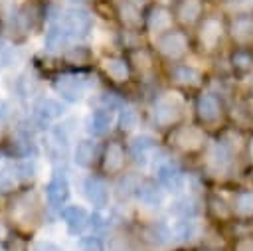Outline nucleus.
<instances>
[{
	"label": "nucleus",
	"instance_id": "obj_1",
	"mask_svg": "<svg viewBox=\"0 0 253 251\" xmlns=\"http://www.w3.org/2000/svg\"><path fill=\"white\" fill-rule=\"evenodd\" d=\"M61 24L65 26V30L71 38H85L93 28V16L89 10H85L81 6H73L65 12Z\"/></svg>",
	"mask_w": 253,
	"mask_h": 251
},
{
	"label": "nucleus",
	"instance_id": "obj_10",
	"mask_svg": "<svg viewBox=\"0 0 253 251\" xmlns=\"http://www.w3.org/2000/svg\"><path fill=\"white\" fill-rule=\"evenodd\" d=\"M146 28L150 32L158 34V36L168 32L172 28V12L166 6H162V4L152 6L148 10V14H146Z\"/></svg>",
	"mask_w": 253,
	"mask_h": 251
},
{
	"label": "nucleus",
	"instance_id": "obj_23",
	"mask_svg": "<svg viewBox=\"0 0 253 251\" xmlns=\"http://www.w3.org/2000/svg\"><path fill=\"white\" fill-rule=\"evenodd\" d=\"M119 16H121L123 24L128 26V28H138L140 22H142L140 8H138L132 0H125V2L119 6Z\"/></svg>",
	"mask_w": 253,
	"mask_h": 251
},
{
	"label": "nucleus",
	"instance_id": "obj_27",
	"mask_svg": "<svg viewBox=\"0 0 253 251\" xmlns=\"http://www.w3.org/2000/svg\"><path fill=\"white\" fill-rule=\"evenodd\" d=\"M138 123V115L132 107H123L121 109V115H119V126L123 130H132Z\"/></svg>",
	"mask_w": 253,
	"mask_h": 251
},
{
	"label": "nucleus",
	"instance_id": "obj_38",
	"mask_svg": "<svg viewBox=\"0 0 253 251\" xmlns=\"http://www.w3.org/2000/svg\"><path fill=\"white\" fill-rule=\"evenodd\" d=\"M251 156H253V140H251Z\"/></svg>",
	"mask_w": 253,
	"mask_h": 251
},
{
	"label": "nucleus",
	"instance_id": "obj_25",
	"mask_svg": "<svg viewBox=\"0 0 253 251\" xmlns=\"http://www.w3.org/2000/svg\"><path fill=\"white\" fill-rule=\"evenodd\" d=\"M174 79L178 83L196 87V85L202 83V73L196 67H192V65H176L174 67Z\"/></svg>",
	"mask_w": 253,
	"mask_h": 251
},
{
	"label": "nucleus",
	"instance_id": "obj_7",
	"mask_svg": "<svg viewBox=\"0 0 253 251\" xmlns=\"http://www.w3.org/2000/svg\"><path fill=\"white\" fill-rule=\"evenodd\" d=\"M229 34L237 43L253 42V12H235L233 20L229 22Z\"/></svg>",
	"mask_w": 253,
	"mask_h": 251
},
{
	"label": "nucleus",
	"instance_id": "obj_15",
	"mask_svg": "<svg viewBox=\"0 0 253 251\" xmlns=\"http://www.w3.org/2000/svg\"><path fill=\"white\" fill-rule=\"evenodd\" d=\"M208 166L213 174H225L231 166V154L223 144H213L208 154Z\"/></svg>",
	"mask_w": 253,
	"mask_h": 251
},
{
	"label": "nucleus",
	"instance_id": "obj_8",
	"mask_svg": "<svg viewBox=\"0 0 253 251\" xmlns=\"http://www.w3.org/2000/svg\"><path fill=\"white\" fill-rule=\"evenodd\" d=\"M45 196H47V202H49L51 208H61L69 198V182H67V178L63 174L55 172L53 178L45 186Z\"/></svg>",
	"mask_w": 253,
	"mask_h": 251
},
{
	"label": "nucleus",
	"instance_id": "obj_33",
	"mask_svg": "<svg viewBox=\"0 0 253 251\" xmlns=\"http://www.w3.org/2000/svg\"><path fill=\"white\" fill-rule=\"evenodd\" d=\"M89 223H91L93 227H97V229H105V227H107V221H105V217H103L101 213H93L91 219H89Z\"/></svg>",
	"mask_w": 253,
	"mask_h": 251
},
{
	"label": "nucleus",
	"instance_id": "obj_26",
	"mask_svg": "<svg viewBox=\"0 0 253 251\" xmlns=\"http://www.w3.org/2000/svg\"><path fill=\"white\" fill-rule=\"evenodd\" d=\"M172 206H174V208H172V211H174L176 215H180V217H194V215H196V211H198L196 202H194L192 198H182V200L174 202Z\"/></svg>",
	"mask_w": 253,
	"mask_h": 251
},
{
	"label": "nucleus",
	"instance_id": "obj_14",
	"mask_svg": "<svg viewBox=\"0 0 253 251\" xmlns=\"http://www.w3.org/2000/svg\"><path fill=\"white\" fill-rule=\"evenodd\" d=\"M128 150H130V156L136 164H146L150 152L154 150V138L150 134H138L130 140Z\"/></svg>",
	"mask_w": 253,
	"mask_h": 251
},
{
	"label": "nucleus",
	"instance_id": "obj_31",
	"mask_svg": "<svg viewBox=\"0 0 253 251\" xmlns=\"http://www.w3.org/2000/svg\"><path fill=\"white\" fill-rule=\"evenodd\" d=\"M67 59L73 61V63H81V61L87 59V51L83 47H73V49L67 51Z\"/></svg>",
	"mask_w": 253,
	"mask_h": 251
},
{
	"label": "nucleus",
	"instance_id": "obj_28",
	"mask_svg": "<svg viewBox=\"0 0 253 251\" xmlns=\"http://www.w3.org/2000/svg\"><path fill=\"white\" fill-rule=\"evenodd\" d=\"M235 211L239 215H251L253 213V192H241L235 198Z\"/></svg>",
	"mask_w": 253,
	"mask_h": 251
},
{
	"label": "nucleus",
	"instance_id": "obj_19",
	"mask_svg": "<svg viewBox=\"0 0 253 251\" xmlns=\"http://www.w3.org/2000/svg\"><path fill=\"white\" fill-rule=\"evenodd\" d=\"M125 164V150L119 142H109L105 148V158H103V168L107 172H119Z\"/></svg>",
	"mask_w": 253,
	"mask_h": 251
},
{
	"label": "nucleus",
	"instance_id": "obj_24",
	"mask_svg": "<svg viewBox=\"0 0 253 251\" xmlns=\"http://www.w3.org/2000/svg\"><path fill=\"white\" fill-rule=\"evenodd\" d=\"M103 69L115 81H126L128 79V65L121 57H107V59H103Z\"/></svg>",
	"mask_w": 253,
	"mask_h": 251
},
{
	"label": "nucleus",
	"instance_id": "obj_16",
	"mask_svg": "<svg viewBox=\"0 0 253 251\" xmlns=\"http://www.w3.org/2000/svg\"><path fill=\"white\" fill-rule=\"evenodd\" d=\"M174 142L184 150H196L204 142V132L196 126H184L174 134Z\"/></svg>",
	"mask_w": 253,
	"mask_h": 251
},
{
	"label": "nucleus",
	"instance_id": "obj_13",
	"mask_svg": "<svg viewBox=\"0 0 253 251\" xmlns=\"http://www.w3.org/2000/svg\"><path fill=\"white\" fill-rule=\"evenodd\" d=\"M83 190H85L87 200H89L93 206H97V208L107 206V202H109V190H107V184H105L103 180L89 176V178L85 180V184H83Z\"/></svg>",
	"mask_w": 253,
	"mask_h": 251
},
{
	"label": "nucleus",
	"instance_id": "obj_4",
	"mask_svg": "<svg viewBox=\"0 0 253 251\" xmlns=\"http://www.w3.org/2000/svg\"><path fill=\"white\" fill-rule=\"evenodd\" d=\"M53 87H55V91H57L65 101L75 103V101H79V99L85 95V91H87V81H85L83 77H77V75H61V77L55 79Z\"/></svg>",
	"mask_w": 253,
	"mask_h": 251
},
{
	"label": "nucleus",
	"instance_id": "obj_21",
	"mask_svg": "<svg viewBox=\"0 0 253 251\" xmlns=\"http://www.w3.org/2000/svg\"><path fill=\"white\" fill-rule=\"evenodd\" d=\"M198 115H200V119H202L204 123H213V121H217V117H219V105H217L215 97H211V95H202V97L198 99Z\"/></svg>",
	"mask_w": 253,
	"mask_h": 251
},
{
	"label": "nucleus",
	"instance_id": "obj_3",
	"mask_svg": "<svg viewBox=\"0 0 253 251\" xmlns=\"http://www.w3.org/2000/svg\"><path fill=\"white\" fill-rule=\"evenodd\" d=\"M154 121L160 125V126H168L172 123H176L180 117H182V103L176 99V97H160L154 105Z\"/></svg>",
	"mask_w": 253,
	"mask_h": 251
},
{
	"label": "nucleus",
	"instance_id": "obj_32",
	"mask_svg": "<svg viewBox=\"0 0 253 251\" xmlns=\"http://www.w3.org/2000/svg\"><path fill=\"white\" fill-rule=\"evenodd\" d=\"M34 251H63V249L59 245L51 243V241H38L36 247H34Z\"/></svg>",
	"mask_w": 253,
	"mask_h": 251
},
{
	"label": "nucleus",
	"instance_id": "obj_6",
	"mask_svg": "<svg viewBox=\"0 0 253 251\" xmlns=\"http://www.w3.org/2000/svg\"><path fill=\"white\" fill-rule=\"evenodd\" d=\"M156 178H158L160 186L166 188L168 192H178L184 186V174H182L180 166L172 160H164L162 164H158Z\"/></svg>",
	"mask_w": 253,
	"mask_h": 251
},
{
	"label": "nucleus",
	"instance_id": "obj_18",
	"mask_svg": "<svg viewBox=\"0 0 253 251\" xmlns=\"http://www.w3.org/2000/svg\"><path fill=\"white\" fill-rule=\"evenodd\" d=\"M111 123H113V115L109 109H97L89 121H87V130L93 134V136H103L109 128H111Z\"/></svg>",
	"mask_w": 253,
	"mask_h": 251
},
{
	"label": "nucleus",
	"instance_id": "obj_22",
	"mask_svg": "<svg viewBox=\"0 0 253 251\" xmlns=\"http://www.w3.org/2000/svg\"><path fill=\"white\" fill-rule=\"evenodd\" d=\"M95 156H97V144L93 140H81L77 144V148H75V154H73L75 164L81 166V168L91 166L93 160H95Z\"/></svg>",
	"mask_w": 253,
	"mask_h": 251
},
{
	"label": "nucleus",
	"instance_id": "obj_9",
	"mask_svg": "<svg viewBox=\"0 0 253 251\" xmlns=\"http://www.w3.org/2000/svg\"><path fill=\"white\" fill-rule=\"evenodd\" d=\"M61 219L67 225V231L73 233V235H77V233H81L89 225V219L91 217H89L87 209L81 208V206H65L61 209Z\"/></svg>",
	"mask_w": 253,
	"mask_h": 251
},
{
	"label": "nucleus",
	"instance_id": "obj_37",
	"mask_svg": "<svg viewBox=\"0 0 253 251\" xmlns=\"http://www.w3.org/2000/svg\"><path fill=\"white\" fill-rule=\"evenodd\" d=\"M2 49H4V38L0 36V51H2Z\"/></svg>",
	"mask_w": 253,
	"mask_h": 251
},
{
	"label": "nucleus",
	"instance_id": "obj_17",
	"mask_svg": "<svg viewBox=\"0 0 253 251\" xmlns=\"http://www.w3.org/2000/svg\"><path fill=\"white\" fill-rule=\"evenodd\" d=\"M136 198L142 206L146 208H158L162 204V192L158 190V186L154 182H140L136 186Z\"/></svg>",
	"mask_w": 253,
	"mask_h": 251
},
{
	"label": "nucleus",
	"instance_id": "obj_34",
	"mask_svg": "<svg viewBox=\"0 0 253 251\" xmlns=\"http://www.w3.org/2000/svg\"><path fill=\"white\" fill-rule=\"evenodd\" d=\"M233 63L239 65V67H247V65L251 63V57H249L247 53H235V55H233Z\"/></svg>",
	"mask_w": 253,
	"mask_h": 251
},
{
	"label": "nucleus",
	"instance_id": "obj_29",
	"mask_svg": "<svg viewBox=\"0 0 253 251\" xmlns=\"http://www.w3.org/2000/svg\"><path fill=\"white\" fill-rule=\"evenodd\" d=\"M14 170H16L14 176H18V178H22V180H30V178H34V174H36V164L30 162V160H24V162L16 164Z\"/></svg>",
	"mask_w": 253,
	"mask_h": 251
},
{
	"label": "nucleus",
	"instance_id": "obj_12",
	"mask_svg": "<svg viewBox=\"0 0 253 251\" xmlns=\"http://www.w3.org/2000/svg\"><path fill=\"white\" fill-rule=\"evenodd\" d=\"M202 14H204L202 0H178L176 4V18L186 26L196 24L202 18Z\"/></svg>",
	"mask_w": 253,
	"mask_h": 251
},
{
	"label": "nucleus",
	"instance_id": "obj_20",
	"mask_svg": "<svg viewBox=\"0 0 253 251\" xmlns=\"http://www.w3.org/2000/svg\"><path fill=\"white\" fill-rule=\"evenodd\" d=\"M69 38H71V36L67 34V30H65V26H63L61 22H59V24H53V26H49V30L45 32V47H47L49 51L61 49Z\"/></svg>",
	"mask_w": 253,
	"mask_h": 251
},
{
	"label": "nucleus",
	"instance_id": "obj_11",
	"mask_svg": "<svg viewBox=\"0 0 253 251\" xmlns=\"http://www.w3.org/2000/svg\"><path fill=\"white\" fill-rule=\"evenodd\" d=\"M61 115H63V107H61V103H57L55 99H42V101L36 105V109H34V119H36L38 125H42V126L49 125L51 121L59 119Z\"/></svg>",
	"mask_w": 253,
	"mask_h": 251
},
{
	"label": "nucleus",
	"instance_id": "obj_5",
	"mask_svg": "<svg viewBox=\"0 0 253 251\" xmlns=\"http://www.w3.org/2000/svg\"><path fill=\"white\" fill-rule=\"evenodd\" d=\"M223 32H225V26H223L219 16H206L204 22L200 24V34L198 36H200V42L206 49H213L219 43Z\"/></svg>",
	"mask_w": 253,
	"mask_h": 251
},
{
	"label": "nucleus",
	"instance_id": "obj_36",
	"mask_svg": "<svg viewBox=\"0 0 253 251\" xmlns=\"http://www.w3.org/2000/svg\"><path fill=\"white\" fill-rule=\"evenodd\" d=\"M8 113H10V111H8V105H6L4 101H0V121H2V119H6V117H8Z\"/></svg>",
	"mask_w": 253,
	"mask_h": 251
},
{
	"label": "nucleus",
	"instance_id": "obj_39",
	"mask_svg": "<svg viewBox=\"0 0 253 251\" xmlns=\"http://www.w3.org/2000/svg\"><path fill=\"white\" fill-rule=\"evenodd\" d=\"M162 2H170V0H162Z\"/></svg>",
	"mask_w": 253,
	"mask_h": 251
},
{
	"label": "nucleus",
	"instance_id": "obj_35",
	"mask_svg": "<svg viewBox=\"0 0 253 251\" xmlns=\"http://www.w3.org/2000/svg\"><path fill=\"white\" fill-rule=\"evenodd\" d=\"M237 251H253V241L251 239H245L237 245Z\"/></svg>",
	"mask_w": 253,
	"mask_h": 251
},
{
	"label": "nucleus",
	"instance_id": "obj_2",
	"mask_svg": "<svg viewBox=\"0 0 253 251\" xmlns=\"http://www.w3.org/2000/svg\"><path fill=\"white\" fill-rule=\"evenodd\" d=\"M156 47H158V51L164 57H168V59H180L186 53V49H188V38H186L184 32H178V30H172L170 28L168 32H164V34L158 36Z\"/></svg>",
	"mask_w": 253,
	"mask_h": 251
},
{
	"label": "nucleus",
	"instance_id": "obj_30",
	"mask_svg": "<svg viewBox=\"0 0 253 251\" xmlns=\"http://www.w3.org/2000/svg\"><path fill=\"white\" fill-rule=\"evenodd\" d=\"M81 251H105V245L99 237L95 235H89V237H83L81 239V245H79Z\"/></svg>",
	"mask_w": 253,
	"mask_h": 251
}]
</instances>
